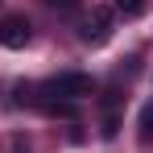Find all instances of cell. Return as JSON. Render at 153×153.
Segmentation results:
<instances>
[{
	"mask_svg": "<svg viewBox=\"0 0 153 153\" xmlns=\"http://www.w3.org/2000/svg\"><path fill=\"white\" fill-rule=\"evenodd\" d=\"M29 42V21L21 13H8L4 21H0V46H8V50H21Z\"/></svg>",
	"mask_w": 153,
	"mask_h": 153,
	"instance_id": "2",
	"label": "cell"
},
{
	"mask_svg": "<svg viewBox=\"0 0 153 153\" xmlns=\"http://www.w3.org/2000/svg\"><path fill=\"white\" fill-rule=\"evenodd\" d=\"M112 8H116L120 17H141V13H145V0H112Z\"/></svg>",
	"mask_w": 153,
	"mask_h": 153,
	"instance_id": "4",
	"label": "cell"
},
{
	"mask_svg": "<svg viewBox=\"0 0 153 153\" xmlns=\"http://www.w3.org/2000/svg\"><path fill=\"white\" fill-rule=\"evenodd\" d=\"M50 8H62V13H71V8H79V0H46Z\"/></svg>",
	"mask_w": 153,
	"mask_h": 153,
	"instance_id": "6",
	"label": "cell"
},
{
	"mask_svg": "<svg viewBox=\"0 0 153 153\" xmlns=\"http://www.w3.org/2000/svg\"><path fill=\"white\" fill-rule=\"evenodd\" d=\"M141 145H153V103L141 112Z\"/></svg>",
	"mask_w": 153,
	"mask_h": 153,
	"instance_id": "5",
	"label": "cell"
},
{
	"mask_svg": "<svg viewBox=\"0 0 153 153\" xmlns=\"http://www.w3.org/2000/svg\"><path fill=\"white\" fill-rule=\"evenodd\" d=\"M108 37H112V8H95V13H91V21L83 25V42L103 46Z\"/></svg>",
	"mask_w": 153,
	"mask_h": 153,
	"instance_id": "3",
	"label": "cell"
},
{
	"mask_svg": "<svg viewBox=\"0 0 153 153\" xmlns=\"http://www.w3.org/2000/svg\"><path fill=\"white\" fill-rule=\"evenodd\" d=\"M37 91H42V95H37V103H42V100L79 103V100H87V95L95 91V83H91V75H83V71H66V75H54L50 83H42Z\"/></svg>",
	"mask_w": 153,
	"mask_h": 153,
	"instance_id": "1",
	"label": "cell"
}]
</instances>
